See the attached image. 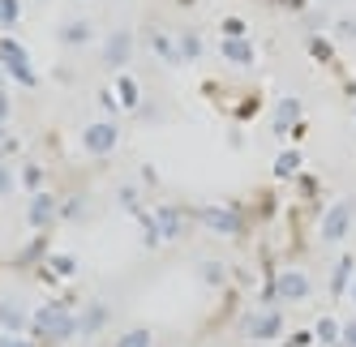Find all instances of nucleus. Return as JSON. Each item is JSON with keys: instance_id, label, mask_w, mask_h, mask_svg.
I'll return each mask as SVG.
<instances>
[{"instance_id": "f8f14e48", "label": "nucleus", "mask_w": 356, "mask_h": 347, "mask_svg": "<svg viewBox=\"0 0 356 347\" xmlns=\"http://www.w3.org/2000/svg\"><path fill=\"white\" fill-rule=\"evenodd\" d=\"M296 120H300V99H284V103L275 108V133H288Z\"/></svg>"}, {"instance_id": "72a5a7b5", "label": "nucleus", "mask_w": 356, "mask_h": 347, "mask_svg": "<svg viewBox=\"0 0 356 347\" xmlns=\"http://www.w3.org/2000/svg\"><path fill=\"white\" fill-rule=\"evenodd\" d=\"M339 31H343L348 39H356V17H348V22H339Z\"/></svg>"}, {"instance_id": "f3484780", "label": "nucleus", "mask_w": 356, "mask_h": 347, "mask_svg": "<svg viewBox=\"0 0 356 347\" xmlns=\"http://www.w3.org/2000/svg\"><path fill=\"white\" fill-rule=\"evenodd\" d=\"M60 39L69 47H82V43H90V26H86V22H69V26L60 31Z\"/></svg>"}, {"instance_id": "f257e3e1", "label": "nucleus", "mask_w": 356, "mask_h": 347, "mask_svg": "<svg viewBox=\"0 0 356 347\" xmlns=\"http://www.w3.org/2000/svg\"><path fill=\"white\" fill-rule=\"evenodd\" d=\"M26 330H31L35 343H65V339L78 335V317H73V309H65V305H39L31 313Z\"/></svg>"}, {"instance_id": "ddd939ff", "label": "nucleus", "mask_w": 356, "mask_h": 347, "mask_svg": "<svg viewBox=\"0 0 356 347\" xmlns=\"http://www.w3.org/2000/svg\"><path fill=\"white\" fill-rule=\"evenodd\" d=\"M150 47H155V56H159L163 65H181V52H176V43H172L168 35H159V31H150Z\"/></svg>"}, {"instance_id": "a211bd4d", "label": "nucleus", "mask_w": 356, "mask_h": 347, "mask_svg": "<svg viewBox=\"0 0 356 347\" xmlns=\"http://www.w3.org/2000/svg\"><path fill=\"white\" fill-rule=\"evenodd\" d=\"M17 17H22V0H0V26H17Z\"/></svg>"}, {"instance_id": "2eb2a0df", "label": "nucleus", "mask_w": 356, "mask_h": 347, "mask_svg": "<svg viewBox=\"0 0 356 347\" xmlns=\"http://www.w3.org/2000/svg\"><path fill=\"white\" fill-rule=\"evenodd\" d=\"M47 270H52L56 279H73V275H78V257H69V253H52V257H47Z\"/></svg>"}, {"instance_id": "2f4dec72", "label": "nucleus", "mask_w": 356, "mask_h": 347, "mask_svg": "<svg viewBox=\"0 0 356 347\" xmlns=\"http://www.w3.org/2000/svg\"><path fill=\"white\" fill-rule=\"evenodd\" d=\"M223 31H227V35H245V26H241L236 17H227V22H223Z\"/></svg>"}, {"instance_id": "4be33fe9", "label": "nucleus", "mask_w": 356, "mask_h": 347, "mask_svg": "<svg viewBox=\"0 0 356 347\" xmlns=\"http://www.w3.org/2000/svg\"><path fill=\"white\" fill-rule=\"evenodd\" d=\"M296 167H300V155H296V151H284V155L275 159V176H292Z\"/></svg>"}, {"instance_id": "7c9ffc66", "label": "nucleus", "mask_w": 356, "mask_h": 347, "mask_svg": "<svg viewBox=\"0 0 356 347\" xmlns=\"http://www.w3.org/2000/svg\"><path fill=\"white\" fill-rule=\"evenodd\" d=\"M120 202H124V210L138 214V193H134V189H120Z\"/></svg>"}, {"instance_id": "bb28decb", "label": "nucleus", "mask_w": 356, "mask_h": 347, "mask_svg": "<svg viewBox=\"0 0 356 347\" xmlns=\"http://www.w3.org/2000/svg\"><path fill=\"white\" fill-rule=\"evenodd\" d=\"M202 275H207V283H223V266L219 262H202Z\"/></svg>"}, {"instance_id": "cd10ccee", "label": "nucleus", "mask_w": 356, "mask_h": 347, "mask_svg": "<svg viewBox=\"0 0 356 347\" xmlns=\"http://www.w3.org/2000/svg\"><path fill=\"white\" fill-rule=\"evenodd\" d=\"M13 185H17V180H13V171L0 163V197H9V193H13Z\"/></svg>"}, {"instance_id": "4468645a", "label": "nucleus", "mask_w": 356, "mask_h": 347, "mask_svg": "<svg viewBox=\"0 0 356 347\" xmlns=\"http://www.w3.org/2000/svg\"><path fill=\"white\" fill-rule=\"evenodd\" d=\"M104 321H108V309H104V305H90V309L78 317V335H95Z\"/></svg>"}, {"instance_id": "20e7f679", "label": "nucleus", "mask_w": 356, "mask_h": 347, "mask_svg": "<svg viewBox=\"0 0 356 347\" xmlns=\"http://www.w3.org/2000/svg\"><path fill=\"white\" fill-rule=\"evenodd\" d=\"M202 228L223 232V236H236L245 228V219H241L236 206H207V210H202Z\"/></svg>"}, {"instance_id": "c756f323", "label": "nucleus", "mask_w": 356, "mask_h": 347, "mask_svg": "<svg viewBox=\"0 0 356 347\" xmlns=\"http://www.w3.org/2000/svg\"><path fill=\"white\" fill-rule=\"evenodd\" d=\"M339 343H343V347H356V321H348V326L339 330Z\"/></svg>"}, {"instance_id": "a878e982", "label": "nucleus", "mask_w": 356, "mask_h": 347, "mask_svg": "<svg viewBox=\"0 0 356 347\" xmlns=\"http://www.w3.org/2000/svg\"><path fill=\"white\" fill-rule=\"evenodd\" d=\"M318 339H322V343H335V339H339V326H335L330 317H322V321H318Z\"/></svg>"}, {"instance_id": "6ab92c4d", "label": "nucleus", "mask_w": 356, "mask_h": 347, "mask_svg": "<svg viewBox=\"0 0 356 347\" xmlns=\"http://www.w3.org/2000/svg\"><path fill=\"white\" fill-rule=\"evenodd\" d=\"M176 52H181V60H197V56H202V39H197V35H181Z\"/></svg>"}, {"instance_id": "9b49d317", "label": "nucleus", "mask_w": 356, "mask_h": 347, "mask_svg": "<svg viewBox=\"0 0 356 347\" xmlns=\"http://www.w3.org/2000/svg\"><path fill=\"white\" fill-rule=\"evenodd\" d=\"M223 56L232 65H241V69H249L253 65V47H249L245 35H223Z\"/></svg>"}, {"instance_id": "c85d7f7f", "label": "nucleus", "mask_w": 356, "mask_h": 347, "mask_svg": "<svg viewBox=\"0 0 356 347\" xmlns=\"http://www.w3.org/2000/svg\"><path fill=\"white\" fill-rule=\"evenodd\" d=\"M60 219H82V197H73V202L60 206Z\"/></svg>"}, {"instance_id": "5701e85b", "label": "nucleus", "mask_w": 356, "mask_h": 347, "mask_svg": "<svg viewBox=\"0 0 356 347\" xmlns=\"http://www.w3.org/2000/svg\"><path fill=\"white\" fill-rule=\"evenodd\" d=\"M22 185H26L31 193H39L43 189V167L39 163H26V167H22Z\"/></svg>"}, {"instance_id": "6e6552de", "label": "nucleus", "mask_w": 356, "mask_h": 347, "mask_svg": "<svg viewBox=\"0 0 356 347\" xmlns=\"http://www.w3.org/2000/svg\"><path fill=\"white\" fill-rule=\"evenodd\" d=\"M348 228H352V202H335L326 210V219H322V240L335 244V240L348 236Z\"/></svg>"}, {"instance_id": "dca6fc26", "label": "nucleus", "mask_w": 356, "mask_h": 347, "mask_svg": "<svg viewBox=\"0 0 356 347\" xmlns=\"http://www.w3.org/2000/svg\"><path fill=\"white\" fill-rule=\"evenodd\" d=\"M155 228H159V240H176V236H181V214H176V210H159V223H155Z\"/></svg>"}, {"instance_id": "c9c22d12", "label": "nucleus", "mask_w": 356, "mask_h": 347, "mask_svg": "<svg viewBox=\"0 0 356 347\" xmlns=\"http://www.w3.org/2000/svg\"><path fill=\"white\" fill-rule=\"evenodd\" d=\"M352 296H356V279H352Z\"/></svg>"}, {"instance_id": "9d476101", "label": "nucleus", "mask_w": 356, "mask_h": 347, "mask_svg": "<svg viewBox=\"0 0 356 347\" xmlns=\"http://www.w3.org/2000/svg\"><path fill=\"white\" fill-rule=\"evenodd\" d=\"M31 326V313L22 309L13 296H5V301H0V330H13V335H22Z\"/></svg>"}, {"instance_id": "7ed1b4c3", "label": "nucleus", "mask_w": 356, "mask_h": 347, "mask_svg": "<svg viewBox=\"0 0 356 347\" xmlns=\"http://www.w3.org/2000/svg\"><path fill=\"white\" fill-rule=\"evenodd\" d=\"M305 296H309V275L305 270H284L266 287V301H305Z\"/></svg>"}, {"instance_id": "412c9836", "label": "nucleus", "mask_w": 356, "mask_h": 347, "mask_svg": "<svg viewBox=\"0 0 356 347\" xmlns=\"http://www.w3.org/2000/svg\"><path fill=\"white\" fill-rule=\"evenodd\" d=\"M116 90H120V108H138V82L134 78H120Z\"/></svg>"}, {"instance_id": "aec40b11", "label": "nucleus", "mask_w": 356, "mask_h": 347, "mask_svg": "<svg viewBox=\"0 0 356 347\" xmlns=\"http://www.w3.org/2000/svg\"><path fill=\"white\" fill-rule=\"evenodd\" d=\"M348 279H352V257L343 253V262L335 266V279H330V291H335V296H339V291L348 287Z\"/></svg>"}, {"instance_id": "39448f33", "label": "nucleus", "mask_w": 356, "mask_h": 347, "mask_svg": "<svg viewBox=\"0 0 356 347\" xmlns=\"http://www.w3.org/2000/svg\"><path fill=\"white\" fill-rule=\"evenodd\" d=\"M241 330L249 339H279V335H284V317H279L275 309H262V313H249L241 321Z\"/></svg>"}, {"instance_id": "393cba45", "label": "nucleus", "mask_w": 356, "mask_h": 347, "mask_svg": "<svg viewBox=\"0 0 356 347\" xmlns=\"http://www.w3.org/2000/svg\"><path fill=\"white\" fill-rule=\"evenodd\" d=\"M0 347H39L35 339H22V335H13V330H0Z\"/></svg>"}, {"instance_id": "f704fd0d", "label": "nucleus", "mask_w": 356, "mask_h": 347, "mask_svg": "<svg viewBox=\"0 0 356 347\" xmlns=\"http://www.w3.org/2000/svg\"><path fill=\"white\" fill-rule=\"evenodd\" d=\"M309 343H314L309 335H296V339H292V347H309Z\"/></svg>"}, {"instance_id": "f03ea898", "label": "nucleus", "mask_w": 356, "mask_h": 347, "mask_svg": "<svg viewBox=\"0 0 356 347\" xmlns=\"http://www.w3.org/2000/svg\"><path fill=\"white\" fill-rule=\"evenodd\" d=\"M0 69H5L17 86H35V82H39V78H35V65H31V56H26V47H22L17 39H0Z\"/></svg>"}, {"instance_id": "423d86ee", "label": "nucleus", "mask_w": 356, "mask_h": 347, "mask_svg": "<svg viewBox=\"0 0 356 347\" xmlns=\"http://www.w3.org/2000/svg\"><path fill=\"white\" fill-rule=\"evenodd\" d=\"M116 125H112V120H95V125L82 133V146H86V151L90 155H112L116 151Z\"/></svg>"}, {"instance_id": "1a4fd4ad", "label": "nucleus", "mask_w": 356, "mask_h": 347, "mask_svg": "<svg viewBox=\"0 0 356 347\" xmlns=\"http://www.w3.org/2000/svg\"><path fill=\"white\" fill-rule=\"evenodd\" d=\"M129 56H134V35H129V31L108 35V43H104V60H108L112 69H124V65H129Z\"/></svg>"}, {"instance_id": "e433bc0d", "label": "nucleus", "mask_w": 356, "mask_h": 347, "mask_svg": "<svg viewBox=\"0 0 356 347\" xmlns=\"http://www.w3.org/2000/svg\"><path fill=\"white\" fill-rule=\"evenodd\" d=\"M0 78H5V69H0Z\"/></svg>"}, {"instance_id": "0eeeda50", "label": "nucleus", "mask_w": 356, "mask_h": 347, "mask_svg": "<svg viewBox=\"0 0 356 347\" xmlns=\"http://www.w3.org/2000/svg\"><path fill=\"white\" fill-rule=\"evenodd\" d=\"M26 219H31V228L35 232H43V228H52V223L60 219V206H56V197L52 193H31V210H26Z\"/></svg>"}, {"instance_id": "473e14b6", "label": "nucleus", "mask_w": 356, "mask_h": 347, "mask_svg": "<svg viewBox=\"0 0 356 347\" xmlns=\"http://www.w3.org/2000/svg\"><path fill=\"white\" fill-rule=\"evenodd\" d=\"M5 120H9V94L0 90V125H5Z\"/></svg>"}, {"instance_id": "b1692460", "label": "nucleus", "mask_w": 356, "mask_h": 347, "mask_svg": "<svg viewBox=\"0 0 356 347\" xmlns=\"http://www.w3.org/2000/svg\"><path fill=\"white\" fill-rule=\"evenodd\" d=\"M116 347H150V330H124Z\"/></svg>"}]
</instances>
